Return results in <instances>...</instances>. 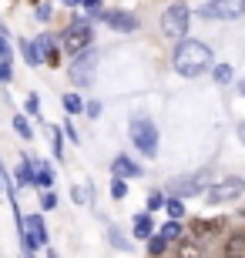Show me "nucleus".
<instances>
[{"instance_id":"nucleus-37","label":"nucleus","mask_w":245,"mask_h":258,"mask_svg":"<svg viewBox=\"0 0 245 258\" xmlns=\"http://www.w3.org/2000/svg\"><path fill=\"white\" fill-rule=\"evenodd\" d=\"M238 94H245V77H242V81H238Z\"/></svg>"},{"instance_id":"nucleus-26","label":"nucleus","mask_w":245,"mask_h":258,"mask_svg":"<svg viewBox=\"0 0 245 258\" xmlns=\"http://www.w3.org/2000/svg\"><path fill=\"white\" fill-rule=\"evenodd\" d=\"M14 131L24 134V138H30V134H34V131H30V124H27V117H14Z\"/></svg>"},{"instance_id":"nucleus-5","label":"nucleus","mask_w":245,"mask_h":258,"mask_svg":"<svg viewBox=\"0 0 245 258\" xmlns=\"http://www.w3.org/2000/svg\"><path fill=\"white\" fill-rule=\"evenodd\" d=\"M208 184H212V171H195L188 174V178H175V181H168V191L171 198H195V195L208 191Z\"/></svg>"},{"instance_id":"nucleus-25","label":"nucleus","mask_w":245,"mask_h":258,"mask_svg":"<svg viewBox=\"0 0 245 258\" xmlns=\"http://www.w3.org/2000/svg\"><path fill=\"white\" fill-rule=\"evenodd\" d=\"M108 235H111V241H114V248H121V251H128V241L121 238V231L114 228V225H111V228H108Z\"/></svg>"},{"instance_id":"nucleus-10","label":"nucleus","mask_w":245,"mask_h":258,"mask_svg":"<svg viewBox=\"0 0 245 258\" xmlns=\"http://www.w3.org/2000/svg\"><path fill=\"white\" fill-rule=\"evenodd\" d=\"M111 171H114V178H121V181H124V178H141V168H138L131 158H124V154H121V158H114Z\"/></svg>"},{"instance_id":"nucleus-4","label":"nucleus","mask_w":245,"mask_h":258,"mask_svg":"<svg viewBox=\"0 0 245 258\" xmlns=\"http://www.w3.org/2000/svg\"><path fill=\"white\" fill-rule=\"evenodd\" d=\"M242 195H245V181L235 178V174H228V178H218V181L208 184L205 201H208V205H225V201L242 198Z\"/></svg>"},{"instance_id":"nucleus-18","label":"nucleus","mask_w":245,"mask_h":258,"mask_svg":"<svg viewBox=\"0 0 245 258\" xmlns=\"http://www.w3.org/2000/svg\"><path fill=\"white\" fill-rule=\"evenodd\" d=\"M181 231H185V228H181V221H175V218H171L168 225L161 228V238H165V241H175V238H181Z\"/></svg>"},{"instance_id":"nucleus-3","label":"nucleus","mask_w":245,"mask_h":258,"mask_svg":"<svg viewBox=\"0 0 245 258\" xmlns=\"http://www.w3.org/2000/svg\"><path fill=\"white\" fill-rule=\"evenodd\" d=\"M188 24H191V10L185 4H171L165 14H161V30H165V37L171 40H188Z\"/></svg>"},{"instance_id":"nucleus-23","label":"nucleus","mask_w":245,"mask_h":258,"mask_svg":"<svg viewBox=\"0 0 245 258\" xmlns=\"http://www.w3.org/2000/svg\"><path fill=\"white\" fill-rule=\"evenodd\" d=\"M47 134H51V144H54V154L61 158V154H64V144H61V131H57V127H47Z\"/></svg>"},{"instance_id":"nucleus-15","label":"nucleus","mask_w":245,"mask_h":258,"mask_svg":"<svg viewBox=\"0 0 245 258\" xmlns=\"http://www.w3.org/2000/svg\"><path fill=\"white\" fill-rule=\"evenodd\" d=\"M20 47H24V57H27L30 67H40V64H44V54H40L37 44H20Z\"/></svg>"},{"instance_id":"nucleus-2","label":"nucleus","mask_w":245,"mask_h":258,"mask_svg":"<svg viewBox=\"0 0 245 258\" xmlns=\"http://www.w3.org/2000/svg\"><path fill=\"white\" fill-rule=\"evenodd\" d=\"M128 134H131V144L141 154H148V158H155V154H158V127H155V121H151V117H144V114L131 117Z\"/></svg>"},{"instance_id":"nucleus-35","label":"nucleus","mask_w":245,"mask_h":258,"mask_svg":"<svg viewBox=\"0 0 245 258\" xmlns=\"http://www.w3.org/2000/svg\"><path fill=\"white\" fill-rule=\"evenodd\" d=\"M0 60H7V44H4V37H0Z\"/></svg>"},{"instance_id":"nucleus-14","label":"nucleus","mask_w":245,"mask_h":258,"mask_svg":"<svg viewBox=\"0 0 245 258\" xmlns=\"http://www.w3.org/2000/svg\"><path fill=\"white\" fill-rule=\"evenodd\" d=\"M17 181L20 184H30V181H37V168L27 161V158H20V164H17Z\"/></svg>"},{"instance_id":"nucleus-32","label":"nucleus","mask_w":245,"mask_h":258,"mask_svg":"<svg viewBox=\"0 0 245 258\" xmlns=\"http://www.w3.org/2000/svg\"><path fill=\"white\" fill-rule=\"evenodd\" d=\"M37 20H51V7L44 4V7H37Z\"/></svg>"},{"instance_id":"nucleus-12","label":"nucleus","mask_w":245,"mask_h":258,"mask_svg":"<svg viewBox=\"0 0 245 258\" xmlns=\"http://www.w3.org/2000/svg\"><path fill=\"white\" fill-rule=\"evenodd\" d=\"M37 47H40V54H44V60L54 67V64H57V44H54V37H51V34L37 37Z\"/></svg>"},{"instance_id":"nucleus-19","label":"nucleus","mask_w":245,"mask_h":258,"mask_svg":"<svg viewBox=\"0 0 245 258\" xmlns=\"http://www.w3.org/2000/svg\"><path fill=\"white\" fill-rule=\"evenodd\" d=\"M64 107H67V114H81L84 111V101L77 94H64Z\"/></svg>"},{"instance_id":"nucleus-24","label":"nucleus","mask_w":245,"mask_h":258,"mask_svg":"<svg viewBox=\"0 0 245 258\" xmlns=\"http://www.w3.org/2000/svg\"><path fill=\"white\" fill-rule=\"evenodd\" d=\"M165 245H168V241L161 238V235H155V238H148V251H151V255H161V251H165Z\"/></svg>"},{"instance_id":"nucleus-29","label":"nucleus","mask_w":245,"mask_h":258,"mask_svg":"<svg viewBox=\"0 0 245 258\" xmlns=\"http://www.w3.org/2000/svg\"><path fill=\"white\" fill-rule=\"evenodd\" d=\"M40 208H57V195H54V188H51V191H44V198H40Z\"/></svg>"},{"instance_id":"nucleus-17","label":"nucleus","mask_w":245,"mask_h":258,"mask_svg":"<svg viewBox=\"0 0 245 258\" xmlns=\"http://www.w3.org/2000/svg\"><path fill=\"white\" fill-rule=\"evenodd\" d=\"M134 235H138V238H155V235H151V218L148 215H138V218H134Z\"/></svg>"},{"instance_id":"nucleus-6","label":"nucleus","mask_w":245,"mask_h":258,"mask_svg":"<svg viewBox=\"0 0 245 258\" xmlns=\"http://www.w3.org/2000/svg\"><path fill=\"white\" fill-rule=\"evenodd\" d=\"M245 14V0H205L198 17L205 20H238Z\"/></svg>"},{"instance_id":"nucleus-8","label":"nucleus","mask_w":245,"mask_h":258,"mask_svg":"<svg viewBox=\"0 0 245 258\" xmlns=\"http://www.w3.org/2000/svg\"><path fill=\"white\" fill-rule=\"evenodd\" d=\"M94 74H97V54H91V50L77 54L74 64H71V81L77 87H91L94 84Z\"/></svg>"},{"instance_id":"nucleus-16","label":"nucleus","mask_w":245,"mask_h":258,"mask_svg":"<svg viewBox=\"0 0 245 258\" xmlns=\"http://www.w3.org/2000/svg\"><path fill=\"white\" fill-rule=\"evenodd\" d=\"M34 184H40L44 191H51V184H54V171H51V164H37V181Z\"/></svg>"},{"instance_id":"nucleus-1","label":"nucleus","mask_w":245,"mask_h":258,"mask_svg":"<svg viewBox=\"0 0 245 258\" xmlns=\"http://www.w3.org/2000/svg\"><path fill=\"white\" fill-rule=\"evenodd\" d=\"M171 64H175V71H178L181 77H202L208 74L212 67H215V57H212V50L202 44V40H181L178 47H175V54H171Z\"/></svg>"},{"instance_id":"nucleus-33","label":"nucleus","mask_w":245,"mask_h":258,"mask_svg":"<svg viewBox=\"0 0 245 258\" xmlns=\"http://www.w3.org/2000/svg\"><path fill=\"white\" fill-rule=\"evenodd\" d=\"M87 114L97 117V114H101V104H97V101H91V104H87Z\"/></svg>"},{"instance_id":"nucleus-22","label":"nucleus","mask_w":245,"mask_h":258,"mask_svg":"<svg viewBox=\"0 0 245 258\" xmlns=\"http://www.w3.org/2000/svg\"><path fill=\"white\" fill-rule=\"evenodd\" d=\"M165 205H168V201H165V195H161V191H151L148 195V211H158V208H165Z\"/></svg>"},{"instance_id":"nucleus-27","label":"nucleus","mask_w":245,"mask_h":258,"mask_svg":"<svg viewBox=\"0 0 245 258\" xmlns=\"http://www.w3.org/2000/svg\"><path fill=\"white\" fill-rule=\"evenodd\" d=\"M168 215H171V218H175V221H178L181 215H185V205H181L178 198H175V201H168Z\"/></svg>"},{"instance_id":"nucleus-7","label":"nucleus","mask_w":245,"mask_h":258,"mask_svg":"<svg viewBox=\"0 0 245 258\" xmlns=\"http://www.w3.org/2000/svg\"><path fill=\"white\" fill-rule=\"evenodd\" d=\"M91 37H94V34H91V24H87V20H74V24L61 34V47L71 50L77 57V54H84V50L91 47Z\"/></svg>"},{"instance_id":"nucleus-21","label":"nucleus","mask_w":245,"mask_h":258,"mask_svg":"<svg viewBox=\"0 0 245 258\" xmlns=\"http://www.w3.org/2000/svg\"><path fill=\"white\" fill-rule=\"evenodd\" d=\"M215 81L218 84H228V81H232V67L228 64H215Z\"/></svg>"},{"instance_id":"nucleus-28","label":"nucleus","mask_w":245,"mask_h":258,"mask_svg":"<svg viewBox=\"0 0 245 258\" xmlns=\"http://www.w3.org/2000/svg\"><path fill=\"white\" fill-rule=\"evenodd\" d=\"M71 198H74V205H87V188H71Z\"/></svg>"},{"instance_id":"nucleus-11","label":"nucleus","mask_w":245,"mask_h":258,"mask_svg":"<svg viewBox=\"0 0 245 258\" xmlns=\"http://www.w3.org/2000/svg\"><path fill=\"white\" fill-rule=\"evenodd\" d=\"M178 258H208V255H205V248H202L198 241L181 238V241H178Z\"/></svg>"},{"instance_id":"nucleus-13","label":"nucleus","mask_w":245,"mask_h":258,"mask_svg":"<svg viewBox=\"0 0 245 258\" xmlns=\"http://www.w3.org/2000/svg\"><path fill=\"white\" fill-rule=\"evenodd\" d=\"M225 258H245V235H232L225 241Z\"/></svg>"},{"instance_id":"nucleus-30","label":"nucleus","mask_w":245,"mask_h":258,"mask_svg":"<svg viewBox=\"0 0 245 258\" xmlns=\"http://www.w3.org/2000/svg\"><path fill=\"white\" fill-rule=\"evenodd\" d=\"M111 195H114V198H124V195H128V188H124V181H121V178H114V184H111Z\"/></svg>"},{"instance_id":"nucleus-9","label":"nucleus","mask_w":245,"mask_h":258,"mask_svg":"<svg viewBox=\"0 0 245 258\" xmlns=\"http://www.w3.org/2000/svg\"><path fill=\"white\" fill-rule=\"evenodd\" d=\"M94 17L104 20L108 27H114V30H128V34L138 27V20H134L131 14H124V10H94Z\"/></svg>"},{"instance_id":"nucleus-36","label":"nucleus","mask_w":245,"mask_h":258,"mask_svg":"<svg viewBox=\"0 0 245 258\" xmlns=\"http://www.w3.org/2000/svg\"><path fill=\"white\" fill-rule=\"evenodd\" d=\"M84 7H101V0H84Z\"/></svg>"},{"instance_id":"nucleus-38","label":"nucleus","mask_w":245,"mask_h":258,"mask_svg":"<svg viewBox=\"0 0 245 258\" xmlns=\"http://www.w3.org/2000/svg\"><path fill=\"white\" fill-rule=\"evenodd\" d=\"M51 258H57V255H54V251H51Z\"/></svg>"},{"instance_id":"nucleus-20","label":"nucleus","mask_w":245,"mask_h":258,"mask_svg":"<svg viewBox=\"0 0 245 258\" xmlns=\"http://www.w3.org/2000/svg\"><path fill=\"white\" fill-rule=\"evenodd\" d=\"M218 225H222V221H195V231L198 235H215Z\"/></svg>"},{"instance_id":"nucleus-31","label":"nucleus","mask_w":245,"mask_h":258,"mask_svg":"<svg viewBox=\"0 0 245 258\" xmlns=\"http://www.w3.org/2000/svg\"><path fill=\"white\" fill-rule=\"evenodd\" d=\"M0 81H4V84L10 81V67H7V60H0Z\"/></svg>"},{"instance_id":"nucleus-34","label":"nucleus","mask_w":245,"mask_h":258,"mask_svg":"<svg viewBox=\"0 0 245 258\" xmlns=\"http://www.w3.org/2000/svg\"><path fill=\"white\" fill-rule=\"evenodd\" d=\"M235 134H238V141H242V144H245V121H242V124H238V127H235Z\"/></svg>"}]
</instances>
